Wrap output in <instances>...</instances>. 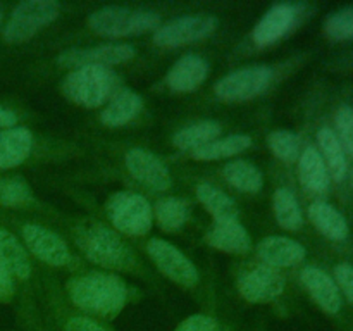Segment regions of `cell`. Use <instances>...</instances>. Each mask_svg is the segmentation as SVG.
Returning <instances> with one entry per match:
<instances>
[{
	"mask_svg": "<svg viewBox=\"0 0 353 331\" xmlns=\"http://www.w3.org/2000/svg\"><path fill=\"white\" fill-rule=\"evenodd\" d=\"M69 299L90 317L114 319L128 302L123 279L107 272H88L69 283Z\"/></svg>",
	"mask_w": 353,
	"mask_h": 331,
	"instance_id": "1",
	"label": "cell"
},
{
	"mask_svg": "<svg viewBox=\"0 0 353 331\" xmlns=\"http://www.w3.org/2000/svg\"><path fill=\"white\" fill-rule=\"evenodd\" d=\"M76 243L86 259L107 269H128L133 264L130 247L121 240L116 231L102 224L83 226L76 234Z\"/></svg>",
	"mask_w": 353,
	"mask_h": 331,
	"instance_id": "2",
	"label": "cell"
},
{
	"mask_svg": "<svg viewBox=\"0 0 353 331\" xmlns=\"http://www.w3.org/2000/svg\"><path fill=\"white\" fill-rule=\"evenodd\" d=\"M117 76L112 69L103 66H83L69 72L62 83L64 95L78 106L100 107L112 95Z\"/></svg>",
	"mask_w": 353,
	"mask_h": 331,
	"instance_id": "3",
	"label": "cell"
},
{
	"mask_svg": "<svg viewBox=\"0 0 353 331\" xmlns=\"http://www.w3.org/2000/svg\"><path fill=\"white\" fill-rule=\"evenodd\" d=\"M88 24L100 37L123 38L157 30L161 26V16L154 10L110 6L90 14Z\"/></svg>",
	"mask_w": 353,
	"mask_h": 331,
	"instance_id": "4",
	"label": "cell"
},
{
	"mask_svg": "<svg viewBox=\"0 0 353 331\" xmlns=\"http://www.w3.org/2000/svg\"><path fill=\"white\" fill-rule=\"evenodd\" d=\"M107 216L119 233L143 237L152 228V207L143 195L117 192L107 202Z\"/></svg>",
	"mask_w": 353,
	"mask_h": 331,
	"instance_id": "5",
	"label": "cell"
},
{
	"mask_svg": "<svg viewBox=\"0 0 353 331\" xmlns=\"http://www.w3.org/2000/svg\"><path fill=\"white\" fill-rule=\"evenodd\" d=\"M61 6L52 0H28L12 10L9 23L3 28L7 43H24L31 40L41 28L57 19Z\"/></svg>",
	"mask_w": 353,
	"mask_h": 331,
	"instance_id": "6",
	"label": "cell"
},
{
	"mask_svg": "<svg viewBox=\"0 0 353 331\" xmlns=\"http://www.w3.org/2000/svg\"><path fill=\"white\" fill-rule=\"evenodd\" d=\"M272 74L269 66H248L221 78L214 92L224 102H245L264 93L271 85Z\"/></svg>",
	"mask_w": 353,
	"mask_h": 331,
	"instance_id": "7",
	"label": "cell"
},
{
	"mask_svg": "<svg viewBox=\"0 0 353 331\" xmlns=\"http://www.w3.org/2000/svg\"><path fill=\"white\" fill-rule=\"evenodd\" d=\"M219 21L214 16H183L162 24L155 30L154 43L159 47L174 48L205 40L217 30Z\"/></svg>",
	"mask_w": 353,
	"mask_h": 331,
	"instance_id": "8",
	"label": "cell"
},
{
	"mask_svg": "<svg viewBox=\"0 0 353 331\" xmlns=\"http://www.w3.org/2000/svg\"><path fill=\"white\" fill-rule=\"evenodd\" d=\"M147 252L152 261L155 262V265L178 285L192 288L199 283L200 276L195 264L171 241L152 238L147 245Z\"/></svg>",
	"mask_w": 353,
	"mask_h": 331,
	"instance_id": "9",
	"label": "cell"
},
{
	"mask_svg": "<svg viewBox=\"0 0 353 331\" xmlns=\"http://www.w3.org/2000/svg\"><path fill=\"white\" fill-rule=\"evenodd\" d=\"M134 47L128 43H105L92 48H72L59 55L57 62L64 68L76 69L83 66H117L134 57Z\"/></svg>",
	"mask_w": 353,
	"mask_h": 331,
	"instance_id": "10",
	"label": "cell"
},
{
	"mask_svg": "<svg viewBox=\"0 0 353 331\" xmlns=\"http://www.w3.org/2000/svg\"><path fill=\"white\" fill-rule=\"evenodd\" d=\"M124 161L130 174L145 188L154 192H165L171 188V172L154 152L147 148H131Z\"/></svg>",
	"mask_w": 353,
	"mask_h": 331,
	"instance_id": "11",
	"label": "cell"
},
{
	"mask_svg": "<svg viewBox=\"0 0 353 331\" xmlns=\"http://www.w3.org/2000/svg\"><path fill=\"white\" fill-rule=\"evenodd\" d=\"M238 290L252 303L272 302L285 292V279L274 268L259 265L240 276Z\"/></svg>",
	"mask_w": 353,
	"mask_h": 331,
	"instance_id": "12",
	"label": "cell"
},
{
	"mask_svg": "<svg viewBox=\"0 0 353 331\" xmlns=\"http://www.w3.org/2000/svg\"><path fill=\"white\" fill-rule=\"evenodd\" d=\"M23 238L31 254L45 264L61 268V265L68 264L69 259H71L64 240L48 228L33 223L26 224V226H23Z\"/></svg>",
	"mask_w": 353,
	"mask_h": 331,
	"instance_id": "13",
	"label": "cell"
},
{
	"mask_svg": "<svg viewBox=\"0 0 353 331\" xmlns=\"http://www.w3.org/2000/svg\"><path fill=\"white\" fill-rule=\"evenodd\" d=\"M299 10L293 3H278L271 7L254 30V41L259 47H269L285 37L295 24Z\"/></svg>",
	"mask_w": 353,
	"mask_h": 331,
	"instance_id": "14",
	"label": "cell"
},
{
	"mask_svg": "<svg viewBox=\"0 0 353 331\" xmlns=\"http://www.w3.org/2000/svg\"><path fill=\"white\" fill-rule=\"evenodd\" d=\"M302 283L314 299V302L324 310V312L338 314L341 310V293L334 279L323 269L316 265H307L302 271Z\"/></svg>",
	"mask_w": 353,
	"mask_h": 331,
	"instance_id": "15",
	"label": "cell"
},
{
	"mask_svg": "<svg viewBox=\"0 0 353 331\" xmlns=\"http://www.w3.org/2000/svg\"><path fill=\"white\" fill-rule=\"evenodd\" d=\"M259 257L269 268H293L305 259L307 250L300 241L288 237H268L259 243Z\"/></svg>",
	"mask_w": 353,
	"mask_h": 331,
	"instance_id": "16",
	"label": "cell"
},
{
	"mask_svg": "<svg viewBox=\"0 0 353 331\" xmlns=\"http://www.w3.org/2000/svg\"><path fill=\"white\" fill-rule=\"evenodd\" d=\"M209 74V64L195 54L185 55L172 64L168 72V85L172 92L188 93L199 88Z\"/></svg>",
	"mask_w": 353,
	"mask_h": 331,
	"instance_id": "17",
	"label": "cell"
},
{
	"mask_svg": "<svg viewBox=\"0 0 353 331\" xmlns=\"http://www.w3.org/2000/svg\"><path fill=\"white\" fill-rule=\"evenodd\" d=\"M205 240L210 247L226 254H247L252 247L250 234L238 221H216L207 231Z\"/></svg>",
	"mask_w": 353,
	"mask_h": 331,
	"instance_id": "18",
	"label": "cell"
},
{
	"mask_svg": "<svg viewBox=\"0 0 353 331\" xmlns=\"http://www.w3.org/2000/svg\"><path fill=\"white\" fill-rule=\"evenodd\" d=\"M33 148V134L28 128L14 126L0 133V169L23 164Z\"/></svg>",
	"mask_w": 353,
	"mask_h": 331,
	"instance_id": "19",
	"label": "cell"
},
{
	"mask_svg": "<svg viewBox=\"0 0 353 331\" xmlns=\"http://www.w3.org/2000/svg\"><path fill=\"white\" fill-rule=\"evenodd\" d=\"M143 109V99L133 90H121L102 110V123L109 128H119L133 121Z\"/></svg>",
	"mask_w": 353,
	"mask_h": 331,
	"instance_id": "20",
	"label": "cell"
},
{
	"mask_svg": "<svg viewBox=\"0 0 353 331\" xmlns=\"http://www.w3.org/2000/svg\"><path fill=\"white\" fill-rule=\"evenodd\" d=\"M309 217L314 223V226L327 237L330 240L341 241L347 240L348 233H350V228H348L347 219H345L343 214L336 209L334 205L327 202H314L309 207Z\"/></svg>",
	"mask_w": 353,
	"mask_h": 331,
	"instance_id": "21",
	"label": "cell"
},
{
	"mask_svg": "<svg viewBox=\"0 0 353 331\" xmlns=\"http://www.w3.org/2000/svg\"><path fill=\"white\" fill-rule=\"evenodd\" d=\"M299 172L302 185L310 192L323 193L330 188V172L317 148L307 147L300 154Z\"/></svg>",
	"mask_w": 353,
	"mask_h": 331,
	"instance_id": "22",
	"label": "cell"
},
{
	"mask_svg": "<svg viewBox=\"0 0 353 331\" xmlns=\"http://www.w3.org/2000/svg\"><path fill=\"white\" fill-rule=\"evenodd\" d=\"M0 262L16 278L28 279L31 274V262L26 250L16 237L0 226Z\"/></svg>",
	"mask_w": 353,
	"mask_h": 331,
	"instance_id": "23",
	"label": "cell"
},
{
	"mask_svg": "<svg viewBox=\"0 0 353 331\" xmlns=\"http://www.w3.org/2000/svg\"><path fill=\"white\" fill-rule=\"evenodd\" d=\"M317 141H319L321 148L319 154L326 164L330 176H333L334 181H343L347 176V154H345L336 133L330 128H321L317 133Z\"/></svg>",
	"mask_w": 353,
	"mask_h": 331,
	"instance_id": "24",
	"label": "cell"
},
{
	"mask_svg": "<svg viewBox=\"0 0 353 331\" xmlns=\"http://www.w3.org/2000/svg\"><path fill=\"white\" fill-rule=\"evenodd\" d=\"M196 199L216 221H238V207L230 197L210 183L196 186Z\"/></svg>",
	"mask_w": 353,
	"mask_h": 331,
	"instance_id": "25",
	"label": "cell"
},
{
	"mask_svg": "<svg viewBox=\"0 0 353 331\" xmlns=\"http://www.w3.org/2000/svg\"><path fill=\"white\" fill-rule=\"evenodd\" d=\"M221 134V126L217 121H199V123L188 124V126L181 128L178 133L174 134L172 141L181 150H196V148L203 147V145L210 143L216 140Z\"/></svg>",
	"mask_w": 353,
	"mask_h": 331,
	"instance_id": "26",
	"label": "cell"
},
{
	"mask_svg": "<svg viewBox=\"0 0 353 331\" xmlns=\"http://www.w3.org/2000/svg\"><path fill=\"white\" fill-rule=\"evenodd\" d=\"M250 145L252 138L248 134H231L226 138H216L210 143L196 148L192 152V157L195 161H217L245 152Z\"/></svg>",
	"mask_w": 353,
	"mask_h": 331,
	"instance_id": "27",
	"label": "cell"
},
{
	"mask_svg": "<svg viewBox=\"0 0 353 331\" xmlns=\"http://www.w3.org/2000/svg\"><path fill=\"white\" fill-rule=\"evenodd\" d=\"M223 174L231 186H234L240 192L257 193L264 186V176L255 168L254 164L247 161H233L224 166Z\"/></svg>",
	"mask_w": 353,
	"mask_h": 331,
	"instance_id": "28",
	"label": "cell"
},
{
	"mask_svg": "<svg viewBox=\"0 0 353 331\" xmlns=\"http://www.w3.org/2000/svg\"><path fill=\"white\" fill-rule=\"evenodd\" d=\"M272 205H274L276 221L283 230L296 231L302 228V209H300V203L296 197L293 195V192L286 188H278L274 193V199H272Z\"/></svg>",
	"mask_w": 353,
	"mask_h": 331,
	"instance_id": "29",
	"label": "cell"
},
{
	"mask_svg": "<svg viewBox=\"0 0 353 331\" xmlns=\"http://www.w3.org/2000/svg\"><path fill=\"white\" fill-rule=\"evenodd\" d=\"M155 219L164 231H178L188 219V205L181 199L169 197L157 203Z\"/></svg>",
	"mask_w": 353,
	"mask_h": 331,
	"instance_id": "30",
	"label": "cell"
},
{
	"mask_svg": "<svg viewBox=\"0 0 353 331\" xmlns=\"http://www.w3.org/2000/svg\"><path fill=\"white\" fill-rule=\"evenodd\" d=\"M268 145L272 154L285 162H293L300 157V141L299 134L288 130L272 131L268 137Z\"/></svg>",
	"mask_w": 353,
	"mask_h": 331,
	"instance_id": "31",
	"label": "cell"
},
{
	"mask_svg": "<svg viewBox=\"0 0 353 331\" xmlns=\"http://www.w3.org/2000/svg\"><path fill=\"white\" fill-rule=\"evenodd\" d=\"M324 31L331 40H353V7L336 10L324 23Z\"/></svg>",
	"mask_w": 353,
	"mask_h": 331,
	"instance_id": "32",
	"label": "cell"
},
{
	"mask_svg": "<svg viewBox=\"0 0 353 331\" xmlns=\"http://www.w3.org/2000/svg\"><path fill=\"white\" fill-rule=\"evenodd\" d=\"M31 200V190L21 178L0 179V203L6 207L24 205Z\"/></svg>",
	"mask_w": 353,
	"mask_h": 331,
	"instance_id": "33",
	"label": "cell"
},
{
	"mask_svg": "<svg viewBox=\"0 0 353 331\" xmlns=\"http://www.w3.org/2000/svg\"><path fill=\"white\" fill-rule=\"evenodd\" d=\"M338 130V140H340L341 147H343L345 154L353 157V107L341 106L338 109L336 117H334Z\"/></svg>",
	"mask_w": 353,
	"mask_h": 331,
	"instance_id": "34",
	"label": "cell"
},
{
	"mask_svg": "<svg viewBox=\"0 0 353 331\" xmlns=\"http://www.w3.org/2000/svg\"><path fill=\"white\" fill-rule=\"evenodd\" d=\"M174 331H221V326L214 317L205 314H193L186 317Z\"/></svg>",
	"mask_w": 353,
	"mask_h": 331,
	"instance_id": "35",
	"label": "cell"
},
{
	"mask_svg": "<svg viewBox=\"0 0 353 331\" xmlns=\"http://www.w3.org/2000/svg\"><path fill=\"white\" fill-rule=\"evenodd\" d=\"M334 278H336L338 288L345 293L348 302L353 305V265L347 264V262L338 264L334 268Z\"/></svg>",
	"mask_w": 353,
	"mask_h": 331,
	"instance_id": "36",
	"label": "cell"
},
{
	"mask_svg": "<svg viewBox=\"0 0 353 331\" xmlns=\"http://www.w3.org/2000/svg\"><path fill=\"white\" fill-rule=\"evenodd\" d=\"M64 331H109V330H107L99 319L83 314V316L69 317L64 324Z\"/></svg>",
	"mask_w": 353,
	"mask_h": 331,
	"instance_id": "37",
	"label": "cell"
},
{
	"mask_svg": "<svg viewBox=\"0 0 353 331\" xmlns=\"http://www.w3.org/2000/svg\"><path fill=\"white\" fill-rule=\"evenodd\" d=\"M14 295V279L9 269L0 262V302H7Z\"/></svg>",
	"mask_w": 353,
	"mask_h": 331,
	"instance_id": "38",
	"label": "cell"
},
{
	"mask_svg": "<svg viewBox=\"0 0 353 331\" xmlns=\"http://www.w3.org/2000/svg\"><path fill=\"white\" fill-rule=\"evenodd\" d=\"M17 123V116L7 107L0 106V128L3 130H9V128H14V124Z\"/></svg>",
	"mask_w": 353,
	"mask_h": 331,
	"instance_id": "39",
	"label": "cell"
},
{
	"mask_svg": "<svg viewBox=\"0 0 353 331\" xmlns=\"http://www.w3.org/2000/svg\"><path fill=\"white\" fill-rule=\"evenodd\" d=\"M0 19H2V10H0Z\"/></svg>",
	"mask_w": 353,
	"mask_h": 331,
	"instance_id": "40",
	"label": "cell"
},
{
	"mask_svg": "<svg viewBox=\"0 0 353 331\" xmlns=\"http://www.w3.org/2000/svg\"><path fill=\"white\" fill-rule=\"evenodd\" d=\"M352 179H353V172H352Z\"/></svg>",
	"mask_w": 353,
	"mask_h": 331,
	"instance_id": "41",
	"label": "cell"
}]
</instances>
